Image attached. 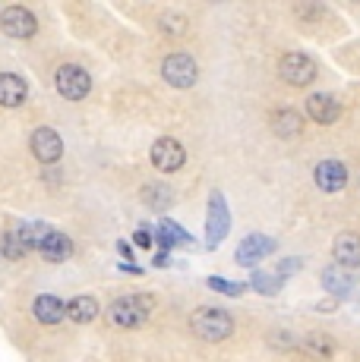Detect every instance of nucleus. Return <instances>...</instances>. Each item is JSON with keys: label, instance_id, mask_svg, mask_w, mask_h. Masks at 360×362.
<instances>
[{"label": "nucleus", "instance_id": "18", "mask_svg": "<svg viewBox=\"0 0 360 362\" xmlns=\"http://www.w3.org/2000/svg\"><path fill=\"white\" fill-rule=\"evenodd\" d=\"M67 318L76 325H89L99 318V299L95 296H76L67 303Z\"/></svg>", "mask_w": 360, "mask_h": 362}, {"label": "nucleus", "instance_id": "13", "mask_svg": "<svg viewBox=\"0 0 360 362\" xmlns=\"http://www.w3.org/2000/svg\"><path fill=\"white\" fill-rule=\"evenodd\" d=\"M32 312H35V318L41 325H60L67 318V303L54 293H41L32 303Z\"/></svg>", "mask_w": 360, "mask_h": 362}, {"label": "nucleus", "instance_id": "15", "mask_svg": "<svg viewBox=\"0 0 360 362\" xmlns=\"http://www.w3.org/2000/svg\"><path fill=\"white\" fill-rule=\"evenodd\" d=\"M307 114L313 117L316 123H335L338 120V114H342V107H338V101L332 98V95H325V92H320V95H310L307 98Z\"/></svg>", "mask_w": 360, "mask_h": 362}, {"label": "nucleus", "instance_id": "4", "mask_svg": "<svg viewBox=\"0 0 360 362\" xmlns=\"http://www.w3.org/2000/svg\"><path fill=\"white\" fill-rule=\"evenodd\" d=\"M279 76L288 82V86L303 88V86H310V82L316 79V64H313V57H307V54L291 51V54H285V57L279 60Z\"/></svg>", "mask_w": 360, "mask_h": 362}, {"label": "nucleus", "instance_id": "10", "mask_svg": "<svg viewBox=\"0 0 360 362\" xmlns=\"http://www.w3.org/2000/svg\"><path fill=\"white\" fill-rule=\"evenodd\" d=\"M269 252H275V243L269 240V236L256 233V236H247V240L240 243L234 259H237V264H244V268H253V264H259Z\"/></svg>", "mask_w": 360, "mask_h": 362}, {"label": "nucleus", "instance_id": "2", "mask_svg": "<svg viewBox=\"0 0 360 362\" xmlns=\"http://www.w3.org/2000/svg\"><path fill=\"white\" fill-rule=\"evenodd\" d=\"M190 328H193L196 337L209 340V344H218V340L231 337L234 318L227 315L225 309H212V305H206V309H196L190 315Z\"/></svg>", "mask_w": 360, "mask_h": 362}, {"label": "nucleus", "instance_id": "5", "mask_svg": "<svg viewBox=\"0 0 360 362\" xmlns=\"http://www.w3.org/2000/svg\"><path fill=\"white\" fill-rule=\"evenodd\" d=\"M0 32H4L6 38L26 41L38 32V19H35V13L26 10V6H6V10L0 13Z\"/></svg>", "mask_w": 360, "mask_h": 362}, {"label": "nucleus", "instance_id": "14", "mask_svg": "<svg viewBox=\"0 0 360 362\" xmlns=\"http://www.w3.org/2000/svg\"><path fill=\"white\" fill-rule=\"evenodd\" d=\"M38 252L45 255L47 262H67L73 255V240L67 233H60V230H54L51 227V233L38 243Z\"/></svg>", "mask_w": 360, "mask_h": 362}, {"label": "nucleus", "instance_id": "12", "mask_svg": "<svg viewBox=\"0 0 360 362\" xmlns=\"http://www.w3.org/2000/svg\"><path fill=\"white\" fill-rule=\"evenodd\" d=\"M29 98V86L16 73H0V107H23Z\"/></svg>", "mask_w": 360, "mask_h": 362}, {"label": "nucleus", "instance_id": "1", "mask_svg": "<svg viewBox=\"0 0 360 362\" xmlns=\"http://www.w3.org/2000/svg\"><path fill=\"white\" fill-rule=\"evenodd\" d=\"M149 312H152V296H120V299H114L111 303V309H108V318H111V325L114 328H127V331H133V328H142L145 325V318H149Z\"/></svg>", "mask_w": 360, "mask_h": 362}, {"label": "nucleus", "instance_id": "19", "mask_svg": "<svg viewBox=\"0 0 360 362\" xmlns=\"http://www.w3.org/2000/svg\"><path fill=\"white\" fill-rule=\"evenodd\" d=\"M322 284H325V290H329V293H335V296H344L351 290V277L344 274V271H338V268H325L322 271Z\"/></svg>", "mask_w": 360, "mask_h": 362}, {"label": "nucleus", "instance_id": "3", "mask_svg": "<svg viewBox=\"0 0 360 362\" xmlns=\"http://www.w3.org/2000/svg\"><path fill=\"white\" fill-rule=\"evenodd\" d=\"M54 86H57V92L64 95L67 101H82L92 92V76L76 64H64L54 73Z\"/></svg>", "mask_w": 360, "mask_h": 362}, {"label": "nucleus", "instance_id": "22", "mask_svg": "<svg viewBox=\"0 0 360 362\" xmlns=\"http://www.w3.org/2000/svg\"><path fill=\"white\" fill-rule=\"evenodd\" d=\"M158 243H162V249H171L174 243H190V233H184L174 221H162V227H158Z\"/></svg>", "mask_w": 360, "mask_h": 362}, {"label": "nucleus", "instance_id": "23", "mask_svg": "<svg viewBox=\"0 0 360 362\" xmlns=\"http://www.w3.org/2000/svg\"><path fill=\"white\" fill-rule=\"evenodd\" d=\"M158 25H162V32H164V35H174V38H177V35H184V32H186V25H190V23H186V19L180 16V13H162Z\"/></svg>", "mask_w": 360, "mask_h": 362}, {"label": "nucleus", "instance_id": "9", "mask_svg": "<svg viewBox=\"0 0 360 362\" xmlns=\"http://www.w3.org/2000/svg\"><path fill=\"white\" fill-rule=\"evenodd\" d=\"M186 161V151H184V145L177 142V139H158L155 145H152V164L158 167L162 173H174L180 170Z\"/></svg>", "mask_w": 360, "mask_h": 362}, {"label": "nucleus", "instance_id": "20", "mask_svg": "<svg viewBox=\"0 0 360 362\" xmlns=\"http://www.w3.org/2000/svg\"><path fill=\"white\" fill-rule=\"evenodd\" d=\"M171 199H174V196H171V189H168L164 183H149V186L142 189V202H145L149 208H158V211H162V208H168Z\"/></svg>", "mask_w": 360, "mask_h": 362}, {"label": "nucleus", "instance_id": "21", "mask_svg": "<svg viewBox=\"0 0 360 362\" xmlns=\"http://www.w3.org/2000/svg\"><path fill=\"white\" fill-rule=\"evenodd\" d=\"M0 252H4V259L16 262V259H23L29 249H26V243L19 240L16 230H6V233H0Z\"/></svg>", "mask_w": 360, "mask_h": 362}, {"label": "nucleus", "instance_id": "24", "mask_svg": "<svg viewBox=\"0 0 360 362\" xmlns=\"http://www.w3.org/2000/svg\"><path fill=\"white\" fill-rule=\"evenodd\" d=\"M250 287L259 290V293H279L281 277H279V274H262V271H256L253 281H250Z\"/></svg>", "mask_w": 360, "mask_h": 362}, {"label": "nucleus", "instance_id": "28", "mask_svg": "<svg viewBox=\"0 0 360 362\" xmlns=\"http://www.w3.org/2000/svg\"><path fill=\"white\" fill-rule=\"evenodd\" d=\"M117 249H120V255H123V259H130V255H133V252H130V243H117Z\"/></svg>", "mask_w": 360, "mask_h": 362}, {"label": "nucleus", "instance_id": "6", "mask_svg": "<svg viewBox=\"0 0 360 362\" xmlns=\"http://www.w3.org/2000/svg\"><path fill=\"white\" fill-rule=\"evenodd\" d=\"M162 76L168 86L190 88V86H196L199 69H196V60H193L190 54H171V57H164V64H162Z\"/></svg>", "mask_w": 360, "mask_h": 362}, {"label": "nucleus", "instance_id": "25", "mask_svg": "<svg viewBox=\"0 0 360 362\" xmlns=\"http://www.w3.org/2000/svg\"><path fill=\"white\" fill-rule=\"evenodd\" d=\"M209 287L218 290V293H227V296H240V293H244V287H240V284H227V281H221V277H209Z\"/></svg>", "mask_w": 360, "mask_h": 362}, {"label": "nucleus", "instance_id": "16", "mask_svg": "<svg viewBox=\"0 0 360 362\" xmlns=\"http://www.w3.org/2000/svg\"><path fill=\"white\" fill-rule=\"evenodd\" d=\"M269 127H272L275 136H281V139H294V136H300L303 120H300V114H297V110L279 107L272 117H269Z\"/></svg>", "mask_w": 360, "mask_h": 362}, {"label": "nucleus", "instance_id": "11", "mask_svg": "<svg viewBox=\"0 0 360 362\" xmlns=\"http://www.w3.org/2000/svg\"><path fill=\"white\" fill-rule=\"evenodd\" d=\"M316 186H320L322 192H342L344 186H348V167L342 161H322L316 167Z\"/></svg>", "mask_w": 360, "mask_h": 362}, {"label": "nucleus", "instance_id": "26", "mask_svg": "<svg viewBox=\"0 0 360 362\" xmlns=\"http://www.w3.org/2000/svg\"><path fill=\"white\" fill-rule=\"evenodd\" d=\"M297 268H300V262H297V259H291V262H281V264H279V274H294Z\"/></svg>", "mask_w": 360, "mask_h": 362}, {"label": "nucleus", "instance_id": "27", "mask_svg": "<svg viewBox=\"0 0 360 362\" xmlns=\"http://www.w3.org/2000/svg\"><path fill=\"white\" fill-rule=\"evenodd\" d=\"M136 246L149 249V246H152V233H149V230H136Z\"/></svg>", "mask_w": 360, "mask_h": 362}, {"label": "nucleus", "instance_id": "17", "mask_svg": "<svg viewBox=\"0 0 360 362\" xmlns=\"http://www.w3.org/2000/svg\"><path fill=\"white\" fill-rule=\"evenodd\" d=\"M332 252H335L338 264H344V268H357L360 264V236L357 233H342L335 240V246H332Z\"/></svg>", "mask_w": 360, "mask_h": 362}, {"label": "nucleus", "instance_id": "7", "mask_svg": "<svg viewBox=\"0 0 360 362\" xmlns=\"http://www.w3.org/2000/svg\"><path fill=\"white\" fill-rule=\"evenodd\" d=\"M29 148H32V155H35L41 164H57L60 155H64V139L57 136V129L38 127L35 132H32Z\"/></svg>", "mask_w": 360, "mask_h": 362}, {"label": "nucleus", "instance_id": "8", "mask_svg": "<svg viewBox=\"0 0 360 362\" xmlns=\"http://www.w3.org/2000/svg\"><path fill=\"white\" fill-rule=\"evenodd\" d=\"M227 227H231V214H227L225 196H221V192H212V199H209V224H206V243H209V249L218 246V243L225 240Z\"/></svg>", "mask_w": 360, "mask_h": 362}]
</instances>
